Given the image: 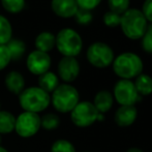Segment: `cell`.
Wrapping results in <instances>:
<instances>
[{
  "mask_svg": "<svg viewBox=\"0 0 152 152\" xmlns=\"http://www.w3.org/2000/svg\"><path fill=\"white\" fill-rule=\"evenodd\" d=\"M142 14L145 17L146 21L152 23V0H146V1L143 3L142 6Z\"/></svg>",
  "mask_w": 152,
  "mask_h": 152,
  "instance_id": "obj_31",
  "label": "cell"
},
{
  "mask_svg": "<svg viewBox=\"0 0 152 152\" xmlns=\"http://www.w3.org/2000/svg\"><path fill=\"white\" fill-rule=\"evenodd\" d=\"M76 2L78 4L79 8L90 10L91 12L92 10H94V8L99 5L102 0H76Z\"/></svg>",
  "mask_w": 152,
  "mask_h": 152,
  "instance_id": "obj_30",
  "label": "cell"
},
{
  "mask_svg": "<svg viewBox=\"0 0 152 152\" xmlns=\"http://www.w3.org/2000/svg\"><path fill=\"white\" fill-rule=\"evenodd\" d=\"M0 152H8L5 148H3L2 146H0Z\"/></svg>",
  "mask_w": 152,
  "mask_h": 152,
  "instance_id": "obj_33",
  "label": "cell"
},
{
  "mask_svg": "<svg viewBox=\"0 0 152 152\" xmlns=\"http://www.w3.org/2000/svg\"><path fill=\"white\" fill-rule=\"evenodd\" d=\"M19 102L25 112L38 114L50 106L51 96L39 87H29L19 95Z\"/></svg>",
  "mask_w": 152,
  "mask_h": 152,
  "instance_id": "obj_3",
  "label": "cell"
},
{
  "mask_svg": "<svg viewBox=\"0 0 152 152\" xmlns=\"http://www.w3.org/2000/svg\"><path fill=\"white\" fill-rule=\"evenodd\" d=\"M120 20L121 16L118 14H115L113 12H107L104 15V23L106 26L111 27V28H115L117 26H120Z\"/></svg>",
  "mask_w": 152,
  "mask_h": 152,
  "instance_id": "obj_27",
  "label": "cell"
},
{
  "mask_svg": "<svg viewBox=\"0 0 152 152\" xmlns=\"http://www.w3.org/2000/svg\"><path fill=\"white\" fill-rule=\"evenodd\" d=\"M98 112L90 102H79L70 112V119L78 127H88L97 121Z\"/></svg>",
  "mask_w": 152,
  "mask_h": 152,
  "instance_id": "obj_7",
  "label": "cell"
},
{
  "mask_svg": "<svg viewBox=\"0 0 152 152\" xmlns=\"http://www.w3.org/2000/svg\"><path fill=\"white\" fill-rule=\"evenodd\" d=\"M51 8L56 16L64 19L75 17L79 10L76 0H52Z\"/></svg>",
  "mask_w": 152,
  "mask_h": 152,
  "instance_id": "obj_12",
  "label": "cell"
},
{
  "mask_svg": "<svg viewBox=\"0 0 152 152\" xmlns=\"http://www.w3.org/2000/svg\"><path fill=\"white\" fill-rule=\"evenodd\" d=\"M138 111L134 106H121L115 113V122L120 127L130 126L137 119Z\"/></svg>",
  "mask_w": 152,
  "mask_h": 152,
  "instance_id": "obj_13",
  "label": "cell"
},
{
  "mask_svg": "<svg viewBox=\"0 0 152 152\" xmlns=\"http://www.w3.org/2000/svg\"><path fill=\"white\" fill-rule=\"evenodd\" d=\"M113 102H114V98L112 93L108 90H102L96 93V95L94 96V102L92 104H94L98 113L104 114L111 110V108L113 107Z\"/></svg>",
  "mask_w": 152,
  "mask_h": 152,
  "instance_id": "obj_15",
  "label": "cell"
},
{
  "mask_svg": "<svg viewBox=\"0 0 152 152\" xmlns=\"http://www.w3.org/2000/svg\"><path fill=\"white\" fill-rule=\"evenodd\" d=\"M12 28L10 21L0 15V45H7L12 39Z\"/></svg>",
  "mask_w": 152,
  "mask_h": 152,
  "instance_id": "obj_21",
  "label": "cell"
},
{
  "mask_svg": "<svg viewBox=\"0 0 152 152\" xmlns=\"http://www.w3.org/2000/svg\"><path fill=\"white\" fill-rule=\"evenodd\" d=\"M129 4L130 0H108L110 12L118 14L120 16L129 8Z\"/></svg>",
  "mask_w": 152,
  "mask_h": 152,
  "instance_id": "obj_24",
  "label": "cell"
},
{
  "mask_svg": "<svg viewBox=\"0 0 152 152\" xmlns=\"http://www.w3.org/2000/svg\"><path fill=\"white\" fill-rule=\"evenodd\" d=\"M56 48L64 57H76L81 53L83 40L81 35L72 28H64L56 36Z\"/></svg>",
  "mask_w": 152,
  "mask_h": 152,
  "instance_id": "obj_5",
  "label": "cell"
},
{
  "mask_svg": "<svg viewBox=\"0 0 152 152\" xmlns=\"http://www.w3.org/2000/svg\"><path fill=\"white\" fill-rule=\"evenodd\" d=\"M75 19H76L78 24L88 25V24H90L92 22V20H93V16H92L90 10L79 8V10H77L76 15H75Z\"/></svg>",
  "mask_w": 152,
  "mask_h": 152,
  "instance_id": "obj_26",
  "label": "cell"
},
{
  "mask_svg": "<svg viewBox=\"0 0 152 152\" xmlns=\"http://www.w3.org/2000/svg\"><path fill=\"white\" fill-rule=\"evenodd\" d=\"M86 56L89 63L97 68L108 67L115 59L114 51L112 48L102 42H96L90 45L87 50Z\"/></svg>",
  "mask_w": 152,
  "mask_h": 152,
  "instance_id": "obj_6",
  "label": "cell"
},
{
  "mask_svg": "<svg viewBox=\"0 0 152 152\" xmlns=\"http://www.w3.org/2000/svg\"><path fill=\"white\" fill-rule=\"evenodd\" d=\"M85 152H88V151H85Z\"/></svg>",
  "mask_w": 152,
  "mask_h": 152,
  "instance_id": "obj_36",
  "label": "cell"
},
{
  "mask_svg": "<svg viewBox=\"0 0 152 152\" xmlns=\"http://www.w3.org/2000/svg\"><path fill=\"white\" fill-rule=\"evenodd\" d=\"M51 57L48 53L40 52V51H32L28 55L26 60V65L28 70L33 75L40 76L45 72H49L51 67Z\"/></svg>",
  "mask_w": 152,
  "mask_h": 152,
  "instance_id": "obj_10",
  "label": "cell"
},
{
  "mask_svg": "<svg viewBox=\"0 0 152 152\" xmlns=\"http://www.w3.org/2000/svg\"><path fill=\"white\" fill-rule=\"evenodd\" d=\"M113 69L122 80H130L142 74L143 61L134 53H122L113 61Z\"/></svg>",
  "mask_w": 152,
  "mask_h": 152,
  "instance_id": "obj_2",
  "label": "cell"
},
{
  "mask_svg": "<svg viewBox=\"0 0 152 152\" xmlns=\"http://www.w3.org/2000/svg\"><path fill=\"white\" fill-rule=\"evenodd\" d=\"M120 26L122 32L129 39H140L148 27L142 12L137 8H128L121 15Z\"/></svg>",
  "mask_w": 152,
  "mask_h": 152,
  "instance_id": "obj_1",
  "label": "cell"
},
{
  "mask_svg": "<svg viewBox=\"0 0 152 152\" xmlns=\"http://www.w3.org/2000/svg\"><path fill=\"white\" fill-rule=\"evenodd\" d=\"M114 97L120 106H134L140 99L134 84L130 80H119L114 87Z\"/></svg>",
  "mask_w": 152,
  "mask_h": 152,
  "instance_id": "obj_9",
  "label": "cell"
},
{
  "mask_svg": "<svg viewBox=\"0 0 152 152\" xmlns=\"http://www.w3.org/2000/svg\"><path fill=\"white\" fill-rule=\"evenodd\" d=\"M59 86V79L56 74L52 72H47L40 75L38 78V87L50 94Z\"/></svg>",
  "mask_w": 152,
  "mask_h": 152,
  "instance_id": "obj_17",
  "label": "cell"
},
{
  "mask_svg": "<svg viewBox=\"0 0 152 152\" xmlns=\"http://www.w3.org/2000/svg\"><path fill=\"white\" fill-rule=\"evenodd\" d=\"M53 107L60 113H69L80 102L79 92L69 84H59L52 92Z\"/></svg>",
  "mask_w": 152,
  "mask_h": 152,
  "instance_id": "obj_4",
  "label": "cell"
},
{
  "mask_svg": "<svg viewBox=\"0 0 152 152\" xmlns=\"http://www.w3.org/2000/svg\"><path fill=\"white\" fill-rule=\"evenodd\" d=\"M5 86L8 91L16 95H20L25 89V79L19 72L12 70L5 77Z\"/></svg>",
  "mask_w": 152,
  "mask_h": 152,
  "instance_id": "obj_14",
  "label": "cell"
},
{
  "mask_svg": "<svg viewBox=\"0 0 152 152\" xmlns=\"http://www.w3.org/2000/svg\"><path fill=\"white\" fill-rule=\"evenodd\" d=\"M40 124H42V127L47 130L56 129L60 124V118L56 114L49 113L40 117Z\"/></svg>",
  "mask_w": 152,
  "mask_h": 152,
  "instance_id": "obj_22",
  "label": "cell"
},
{
  "mask_svg": "<svg viewBox=\"0 0 152 152\" xmlns=\"http://www.w3.org/2000/svg\"><path fill=\"white\" fill-rule=\"evenodd\" d=\"M126 152H143L140 148H137V147H132V148H129Z\"/></svg>",
  "mask_w": 152,
  "mask_h": 152,
  "instance_id": "obj_32",
  "label": "cell"
},
{
  "mask_svg": "<svg viewBox=\"0 0 152 152\" xmlns=\"http://www.w3.org/2000/svg\"><path fill=\"white\" fill-rule=\"evenodd\" d=\"M1 141H2V138H1V134H0V146H1Z\"/></svg>",
  "mask_w": 152,
  "mask_h": 152,
  "instance_id": "obj_34",
  "label": "cell"
},
{
  "mask_svg": "<svg viewBox=\"0 0 152 152\" xmlns=\"http://www.w3.org/2000/svg\"><path fill=\"white\" fill-rule=\"evenodd\" d=\"M16 117L7 111H0V134H10L15 130Z\"/></svg>",
  "mask_w": 152,
  "mask_h": 152,
  "instance_id": "obj_19",
  "label": "cell"
},
{
  "mask_svg": "<svg viewBox=\"0 0 152 152\" xmlns=\"http://www.w3.org/2000/svg\"><path fill=\"white\" fill-rule=\"evenodd\" d=\"M134 84L140 96H147L152 93V78L148 75H139Z\"/></svg>",
  "mask_w": 152,
  "mask_h": 152,
  "instance_id": "obj_18",
  "label": "cell"
},
{
  "mask_svg": "<svg viewBox=\"0 0 152 152\" xmlns=\"http://www.w3.org/2000/svg\"><path fill=\"white\" fill-rule=\"evenodd\" d=\"M12 57L6 45H0V70L4 69L10 64Z\"/></svg>",
  "mask_w": 152,
  "mask_h": 152,
  "instance_id": "obj_29",
  "label": "cell"
},
{
  "mask_svg": "<svg viewBox=\"0 0 152 152\" xmlns=\"http://www.w3.org/2000/svg\"><path fill=\"white\" fill-rule=\"evenodd\" d=\"M34 45L37 51L48 53L52 51L54 47H56V37L51 32L44 31L36 36Z\"/></svg>",
  "mask_w": 152,
  "mask_h": 152,
  "instance_id": "obj_16",
  "label": "cell"
},
{
  "mask_svg": "<svg viewBox=\"0 0 152 152\" xmlns=\"http://www.w3.org/2000/svg\"><path fill=\"white\" fill-rule=\"evenodd\" d=\"M1 4L6 12L18 14L25 7V0H1Z\"/></svg>",
  "mask_w": 152,
  "mask_h": 152,
  "instance_id": "obj_23",
  "label": "cell"
},
{
  "mask_svg": "<svg viewBox=\"0 0 152 152\" xmlns=\"http://www.w3.org/2000/svg\"><path fill=\"white\" fill-rule=\"evenodd\" d=\"M142 48L148 54H152V24L149 25L142 37Z\"/></svg>",
  "mask_w": 152,
  "mask_h": 152,
  "instance_id": "obj_28",
  "label": "cell"
},
{
  "mask_svg": "<svg viewBox=\"0 0 152 152\" xmlns=\"http://www.w3.org/2000/svg\"><path fill=\"white\" fill-rule=\"evenodd\" d=\"M80 74V64L76 57H63L58 63V75L61 80L72 83Z\"/></svg>",
  "mask_w": 152,
  "mask_h": 152,
  "instance_id": "obj_11",
  "label": "cell"
},
{
  "mask_svg": "<svg viewBox=\"0 0 152 152\" xmlns=\"http://www.w3.org/2000/svg\"><path fill=\"white\" fill-rule=\"evenodd\" d=\"M8 51L10 53V57L12 60H18L21 59L22 56L24 55L25 51H26V46L21 39H17V38H12L6 45Z\"/></svg>",
  "mask_w": 152,
  "mask_h": 152,
  "instance_id": "obj_20",
  "label": "cell"
},
{
  "mask_svg": "<svg viewBox=\"0 0 152 152\" xmlns=\"http://www.w3.org/2000/svg\"><path fill=\"white\" fill-rule=\"evenodd\" d=\"M40 127V117L35 113L24 111L16 118L15 130L22 138H31L35 136Z\"/></svg>",
  "mask_w": 152,
  "mask_h": 152,
  "instance_id": "obj_8",
  "label": "cell"
},
{
  "mask_svg": "<svg viewBox=\"0 0 152 152\" xmlns=\"http://www.w3.org/2000/svg\"><path fill=\"white\" fill-rule=\"evenodd\" d=\"M0 111H1V102H0Z\"/></svg>",
  "mask_w": 152,
  "mask_h": 152,
  "instance_id": "obj_35",
  "label": "cell"
},
{
  "mask_svg": "<svg viewBox=\"0 0 152 152\" xmlns=\"http://www.w3.org/2000/svg\"><path fill=\"white\" fill-rule=\"evenodd\" d=\"M51 152H76V148L69 141L57 140L53 143Z\"/></svg>",
  "mask_w": 152,
  "mask_h": 152,
  "instance_id": "obj_25",
  "label": "cell"
}]
</instances>
